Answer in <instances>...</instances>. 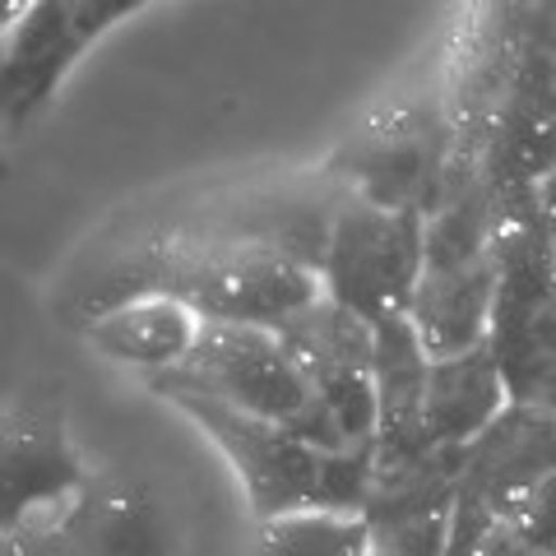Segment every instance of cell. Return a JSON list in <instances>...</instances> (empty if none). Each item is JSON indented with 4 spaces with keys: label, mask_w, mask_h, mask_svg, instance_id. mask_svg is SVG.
Here are the masks:
<instances>
[{
    "label": "cell",
    "mask_w": 556,
    "mask_h": 556,
    "mask_svg": "<svg viewBox=\"0 0 556 556\" xmlns=\"http://www.w3.org/2000/svg\"><path fill=\"white\" fill-rule=\"evenodd\" d=\"M427 223L417 204H386L376 195H343L329 223L320 288L367 325L408 316L427 274Z\"/></svg>",
    "instance_id": "3"
},
{
    "label": "cell",
    "mask_w": 556,
    "mask_h": 556,
    "mask_svg": "<svg viewBox=\"0 0 556 556\" xmlns=\"http://www.w3.org/2000/svg\"><path fill=\"white\" fill-rule=\"evenodd\" d=\"M56 501H79V468L51 417H24L5 437V533L28 529L38 510H51L61 525L65 510H56Z\"/></svg>",
    "instance_id": "11"
},
{
    "label": "cell",
    "mask_w": 556,
    "mask_h": 556,
    "mask_svg": "<svg viewBox=\"0 0 556 556\" xmlns=\"http://www.w3.org/2000/svg\"><path fill=\"white\" fill-rule=\"evenodd\" d=\"M556 473V417L552 408L510 404L482 431L473 445L459 450V525L455 552L486 525H510L519 506Z\"/></svg>",
    "instance_id": "5"
},
{
    "label": "cell",
    "mask_w": 556,
    "mask_h": 556,
    "mask_svg": "<svg viewBox=\"0 0 556 556\" xmlns=\"http://www.w3.org/2000/svg\"><path fill=\"white\" fill-rule=\"evenodd\" d=\"M61 529L89 556H167L159 515L126 486H84Z\"/></svg>",
    "instance_id": "13"
},
{
    "label": "cell",
    "mask_w": 556,
    "mask_h": 556,
    "mask_svg": "<svg viewBox=\"0 0 556 556\" xmlns=\"http://www.w3.org/2000/svg\"><path fill=\"white\" fill-rule=\"evenodd\" d=\"M177 371L195 390L223 399V404L288 427L292 437L316 445L320 455L353 450L348 431L339 427V417L316 399L302 367L292 362L288 343L278 339V329H269V325L204 320L195 353H190L186 367H177Z\"/></svg>",
    "instance_id": "2"
},
{
    "label": "cell",
    "mask_w": 556,
    "mask_h": 556,
    "mask_svg": "<svg viewBox=\"0 0 556 556\" xmlns=\"http://www.w3.org/2000/svg\"><path fill=\"white\" fill-rule=\"evenodd\" d=\"M510 408L506 371L492 353V339L473 353L431 362L427 380V441L431 450H464L473 445L501 413Z\"/></svg>",
    "instance_id": "10"
},
{
    "label": "cell",
    "mask_w": 556,
    "mask_h": 556,
    "mask_svg": "<svg viewBox=\"0 0 556 556\" xmlns=\"http://www.w3.org/2000/svg\"><path fill=\"white\" fill-rule=\"evenodd\" d=\"M144 386L159 399H167L172 408H181L232 459L260 525H274V519L298 515V510H320L325 455L316 445L292 437L288 427L265 422V417L241 413L232 404H223V399L195 390L181 371L144 376Z\"/></svg>",
    "instance_id": "4"
},
{
    "label": "cell",
    "mask_w": 556,
    "mask_h": 556,
    "mask_svg": "<svg viewBox=\"0 0 556 556\" xmlns=\"http://www.w3.org/2000/svg\"><path fill=\"white\" fill-rule=\"evenodd\" d=\"M552 417H556V408H552Z\"/></svg>",
    "instance_id": "17"
},
{
    "label": "cell",
    "mask_w": 556,
    "mask_h": 556,
    "mask_svg": "<svg viewBox=\"0 0 556 556\" xmlns=\"http://www.w3.org/2000/svg\"><path fill=\"white\" fill-rule=\"evenodd\" d=\"M89 14H98V5H38L33 10V20L20 28V38L10 42V61H5L10 121L24 116L33 102H42L51 93V84L75 61V51L89 42V33L112 24V20L89 24Z\"/></svg>",
    "instance_id": "12"
},
{
    "label": "cell",
    "mask_w": 556,
    "mask_h": 556,
    "mask_svg": "<svg viewBox=\"0 0 556 556\" xmlns=\"http://www.w3.org/2000/svg\"><path fill=\"white\" fill-rule=\"evenodd\" d=\"M255 556H371V529L362 515L298 510L260 525Z\"/></svg>",
    "instance_id": "14"
},
{
    "label": "cell",
    "mask_w": 556,
    "mask_h": 556,
    "mask_svg": "<svg viewBox=\"0 0 556 556\" xmlns=\"http://www.w3.org/2000/svg\"><path fill=\"white\" fill-rule=\"evenodd\" d=\"M371 556H376V552H371Z\"/></svg>",
    "instance_id": "18"
},
{
    "label": "cell",
    "mask_w": 556,
    "mask_h": 556,
    "mask_svg": "<svg viewBox=\"0 0 556 556\" xmlns=\"http://www.w3.org/2000/svg\"><path fill=\"white\" fill-rule=\"evenodd\" d=\"M5 538H20V543L28 547V556H89L61 525L56 529H38V533H5Z\"/></svg>",
    "instance_id": "16"
},
{
    "label": "cell",
    "mask_w": 556,
    "mask_h": 556,
    "mask_svg": "<svg viewBox=\"0 0 556 556\" xmlns=\"http://www.w3.org/2000/svg\"><path fill=\"white\" fill-rule=\"evenodd\" d=\"M130 298L163 292L204 320L269 325L278 329L302 306L325 298L320 274L298 255L269 247L260 237L237 232L228 218L190 223L181 232L153 237L130 260Z\"/></svg>",
    "instance_id": "1"
},
{
    "label": "cell",
    "mask_w": 556,
    "mask_h": 556,
    "mask_svg": "<svg viewBox=\"0 0 556 556\" xmlns=\"http://www.w3.org/2000/svg\"><path fill=\"white\" fill-rule=\"evenodd\" d=\"M510 529L525 538V547H533L538 556H556V473L519 506Z\"/></svg>",
    "instance_id": "15"
},
{
    "label": "cell",
    "mask_w": 556,
    "mask_h": 556,
    "mask_svg": "<svg viewBox=\"0 0 556 556\" xmlns=\"http://www.w3.org/2000/svg\"><path fill=\"white\" fill-rule=\"evenodd\" d=\"M306 386L339 417L353 445H376V325L348 306L316 298L278 325Z\"/></svg>",
    "instance_id": "6"
},
{
    "label": "cell",
    "mask_w": 556,
    "mask_h": 556,
    "mask_svg": "<svg viewBox=\"0 0 556 556\" xmlns=\"http://www.w3.org/2000/svg\"><path fill=\"white\" fill-rule=\"evenodd\" d=\"M204 334V316L177 298L144 292V298H121L108 311H98L89 325V343L108 362L135 367L144 376H163L186 367Z\"/></svg>",
    "instance_id": "9"
},
{
    "label": "cell",
    "mask_w": 556,
    "mask_h": 556,
    "mask_svg": "<svg viewBox=\"0 0 556 556\" xmlns=\"http://www.w3.org/2000/svg\"><path fill=\"white\" fill-rule=\"evenodd\" d=\"M496 283H501L496 247L473 255H427V274L413 292L408 320L431 362L473 353V348L492 339Z\"/></svg>",
    "instance_id": "7"
},
{
    "label": "cell",
    "mask_w": 556,
    "mask_h": 556,
    "mask_svg": "<svg viewBox=\"0 0 556 556\" xmlns=\"http://www.w3.org/2000/svg\"><path fill=\"white\" fill-rule=\"evenodd\" d=\"M431 353L408 316L376 325V464H417L427 441Z\"/></svg>",
    "instance_id": "8"
}]
</instances>
